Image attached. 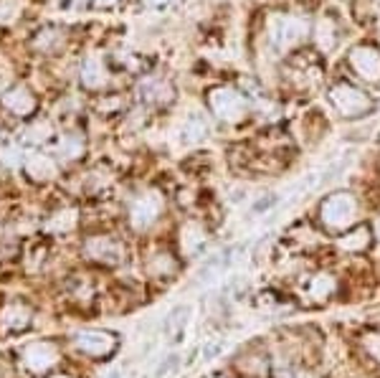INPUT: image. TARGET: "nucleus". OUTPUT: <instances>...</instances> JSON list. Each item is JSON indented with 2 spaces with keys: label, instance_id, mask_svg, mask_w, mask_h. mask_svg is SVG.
<instances>
[{
  "label": "nucleus",
  "instance_id": "nucleus-1",
  "mask_svg": "<svg viewBox=\"0 0 380 378\" xmlns=\"http://www.w3.org/2000/svg\"><path fill=\"white\" fill-rule=\"evenodd\" d=\"M307 33H310V23L300 16H274L269 23L271 43L279 51H289L297 43H302Z\"/></svg>",
  "mask_w": 380,
  "mask_h": 378
},
{
  "label": "nucleus",
  "instance_id": "nucleus-2",
  "mask_svg": "<svg viewBox=\"0 0 380 378\" xmlns=\"http://www.w3.org/2000/svg\"><path fill=\"white\" fill-rule=\"evenodd\" d=\"M208 105L213 110V115L218 117L221 122H241L246 117V99L231 87H216L208 94Z\"/></svg>",
  "mask_w": 380,
  "mask_h": 378
},
{
  "label": "nucleus",
  "instance_id": "nucleus-3",
  "mask_svg": "<svg viewBox=\"0 0 380 378\" xmlns=\"http://www.w3.org/2000/svg\"><path fill=\"white\" fill-rule=\"evenodd\" d=\"M355 211L357 204L350 193H334L322 206V221L332 231H340V229L350 226V221L355 219Z\"/></svg>",
  "mask_w": 380,
  "mask_h": 378
},
{
  "label": "nucleus",
  "instance_id": "nucleus-4",
  "mask_svg": "<svg viewBox=\"0 0 380 378\" xmlns=\"http://www.w3.org/2000/svg\"><path fill=\"white\" fill-rule=\"evenodd\" d=\"M329 102H332L334 110L345 117H363L373 107L370 99L360 89L347 87V84H337V87L329 89Z\"/></svg>",
  "mask_w": 380,
  "mask_h": 378
},
{
  "label": "nucleus",
  "instance_id": "nucleus-5",
  "mask_svg": "<svg viewBox=\"0 0 380 378\" xmlns=\"http://www.w3.org/2000/svg\"><path fill=\"white\" fill-rule=\"evenodd\" d=\"M58 361V353L51 343H33L21 350V366L28 373H43Z\"/></svg>",
  "mask_w": 380,
  "mask_h": 378
},
{
  "label": "nucleus",
  "instance_id": "nucleus-6",
  "mask_svg": "<svg viewBox=\"0 0 380 378\" xmlns=\"http://www.w3.org/2000/svg\"><path fill=\"white\" fill-rule=\"evenodd\" d=\"M350 66L357 76L365 82H378L380 79V53L370 46H355L350 51Z\"/></svg>",
  "mask_w": 380,
  "mask_h": 378
},
{
  "label": "nucleus",
  "instance_id": "nucleus-7",
  "mask_svg": "<svg viewBox=\"0 0 380 378\" xmlns=\"http://www.w3.org/2000/svg\"><path fill=\"white\" fill-rule=\"evenodd\" d=\"M87 256L99 264H120L122 256H125V249H122V244L117 238L97 236L87 241Z\"/></svg>",
  "mask_w": 380,
  "mask_h": 378
},
{
  "label": "nucleus",
  "instance_id": "nucleus-8",
  "mask_svg": "<svg viewBox=\"0 0 380 378\" xmlns=\"http://www.w3.org/2000/svg\"><path fill=\"white\" fill-rule=\"evenodd\" d=\"M115 343H117L115 335H110V332L104 330H84L76 335V348L81 353L92 355V358H102L110 350H115Z\"/></svg>",
  "mask_w": 380,
  "mask_h": 378
},
{
  "label": "nucleus",
  "instance_id": "nucleus-9",
  "mask_svg": "<svg viewBox=\"0 0 380 378\" xmlns=\"http://www.w3.org/2000/svg\"><path fill=\"white\" fill-rule=\"evenodd\" d=\"M31 317H33V313H31V308L26 303H11L6 305V308L0 310V332H21L28 327Z\"/></svg>",
  "mask_w": 380,
  "mask_h": 378
},
{
  "label": "nucleus",
  "instance_id": "nucleus-10",
  "mask_svg": "<svg viewBox=\"0 0 380 378\" xmlns=\"http://www.w3.org/2000/svg\"><path fill=\"white\" fill-rule=\"evenodd\" d=\"M157 214H160V201H157V196L144 193V196H139L137 201H134L132 209H130V221H132L134 229H144L155 221Z\"/></svg>",
  "mask_w": 380,
  "mask_h": 378
},
{
  "label": "nucleus",
  "instance_id": "nucleus-11",
  "mask_svg": "<svg viewBox=\"0 0 380 378\" xmlns=\"http://www.w3.org/2000/svg\"><path fill=\"white\" fill-rule=\"evenodd\" d=\"M206 135H208V122L201 115H190L188 120H185L183 130H180V137H183V142H188V145H196V142L206 140Z\"/></svg>",
  "mask_w": 380,
  "mask_h": 378
},
{
  "label": "nucleus",
  "instance_id": "nucleus-12",
  "mask_svg": "<svg viewBox=\"0 0 380 378\" xmlns=\"http://www.w3.org/2000/svg\"><path fill=\"white\" fill-rule=\"evenodd\" d=\"M6 107L16 115H28L33 110V97L28 94V89L23 87H16L6 94Z\"/></svg>",
  "mask_w": 380,
  "mask_h": 378
},
{
  "label": "nucleus",
  "instance_id": "nucleus-13",
  "mask_svg": "<svg viewBox=\"0 0 380 378\" xmlns=\"http://www.w3.org/2000/svg\"><path fill=\"white\" fill-rule=\"evenodd\" d=\"M315 41L317 46L322 48V51H332L337 46V28H334V21L329 18H322L315 28Z\"/></svg>",
  "mask_w": 380,
  "mask_h": 378
},
{
  "label": "nucleus",
  "instance_id": "nucleus-14",
  "mask_svg": "<svg viewBox=\"0 0 380 378\" xmlns=\"http://www.w3.org/2000/svg\"><path fill=\"white\" fill-rule=\"evenodd\" d=\"M81 79H84V84L92 89L102 87L104 79H107V71H104L102 61H99L97 56H89L87 61H84V66H81Z\"/></svg>",
  "mask_w": 380,
  "mask_h": 378
},
{
  "label": "nucleus",
  "instance_id": "nucleus-15",
  "mask_svg": "<svg viewBox=\"0 0 380 378\" xmlns=\"http://www.w3.org/2000/svg\"><path fill=\"white\" fill-rule=\"evenodd\" d=\"M139 92H142V97L147 99V102H165V99L170 97V87H167L165 82H160V79H147V82H142Z\"/></svg>",
  "mask_w": 380,
  "mask_h": 378
},
{
  "label": "nucleus",
  "instance_id": "nucleus-16",
  "mask_svg": "<svg viewBox=\"0 0 380 378\" xmlns=\"http://www.w3.org/2000/svg\"><path fill=\"white\" fill-rule=\"evenodd\" d=\"M188 320H190V308L188 305H178V308H173V313L167 315L165 330L180 335V332L185 330V325H188Z\"/></svg>",
  "mask_w": 380,
  "mask_h": 378
},
{
  "label": "nucleus",
  "instance_id": "nucleus-17",
  "mask_svg": "<svg viewBox=\"0 0 380 378\" xmlns=\"http://www.w3.org/2000/svg\"><path fill=\"white\" fill-rule=\"evenodd\" d=\"M53 163L48 160V157H41V155H36V157H31L28 160V175L33 178V181H46V178H51L53 175Z\"/></svg>",
  "mask_w": 380,
  "mask_h": 378
},
{
  "label": "nucleus",
  "instance_id": "nucleus-18",
  "mask_svg": "<svg viewBox=\"0 0 380 378\" xmlns=\"http://www.w3.org/2000/svg\"><path fill=\"white\" fill-rule=\"evenodd\" d=\"M368 241H370L368 229H355V233H350V236L342 238V249H347V251H363L365 246H368Z\"/></svg>",
  "mask_w": 380,
  "mask_h": 378
},
{
  "label": "nucleus",
  "instance_id": "nucleus-19",
  "mask_svg": "<svg viewBox=\"0 0 380 378\" xmlns=\"http://www.w3.org/2000/svg\"><path fill=\"white\" fill-rule=\"evenodd\" d=\"M203 241H206V238H203V233H201V229H198V226L185 229L183 244H185V251H188V254H196V251L203 246Z\"/></svg>",
  "mask_w": 380,
  "mask_h": 378
},
{
  "label": "nucleus",
  "instance_id": "nucleus-20",
  "mask_svg": "<svg viewBox=\"0 0 380 378\" xmlns=\"http://www.w3.org/2000/svg\"><path fill=\"white\" fill-rule=\"evenodd\" d=\"M178 366H180V355H167L165 361L160 363V368L155 371V378H165L170 371H178Z\"/></svg>",
  "mask_w": 380,
  "mask_h": 378
},
{
  "label": "nucleus",
  "instance_id": "nucleus-21",
  "mask_svg": "<svg viewBox=\"0 0 380 378\" xmlns=\"http://www.w3.org/2000/svg\"><path fill=\"white\" fill-rule=\"evenodd\" d=\"M274 201H277V198H274V196H264V198H261V201H259V204H256V206H253V209H251V214H261V211L269 209V206L274 204Z\"/></svg>",
  "mask_w": 380,
  "mask_h": 378
},
{
  "label": "nucleus",
  "instance_id": "nucleus-22",
  "mask_svg": "<svg viewBox=\"0 0 380 378\" xmlns=\"http://www.w3.org/2000/svg\"><path fill=\"white\" fill-rule=\"evenodd\" d=\"M18 157H21V152H18L16 147H13V150H6V152H3V163H6V165H16V163H18Z\"/></svg>",
  "mask_w": 380,
  "mask_h": 378
},
{
  "label": "nucleus",
  "instance_id": "nucleus-23",
  "mask_svg": "<svg viewBox=\"0 0 380 378\" xmlns=\"http://www.w3.org/2000/svg\"><path fill=\"white\" fill-rule=\"evenodd\" d=\"M218 353H221V343H211V348H206V353H203V361H211Z\"/></svg>",
  "mask_w": 380,
  "mask_h": 378
},
{
  "label": "nucleus",
  "instance_id": "nucleus-24",
  "mask_svg": "<svg viewBox=\"0 0 380 378\" xmlns=\"http://www.w3.org/2000/svg\"><path fill=\"white\" fill-rule=\"evenodd\" d=\"M170 3H175V0H144V6L150 8H162V6H170Z\"/></svg>",
  "mask_w": 380,
  "mask_h": 378
},
{
  "label": "nucleus",
  "instance_id": "nucleus-25",
  "mask_svg": "<svg viewBox=\"0 0 380 378\" xmlns=\"http://www.w3.org/2000/svg\"><path fill=\"white\" fill-rule=\"evenodd\" d=\"M104 378H122V368H117V371H112V373H107Z\"/></svg>",
  "mask_w": 380,
  "mask_h": 378
},
{
  "label": "nucleus",
  "instance_id": "nucleus-26",
  "mask_svg": "<svg viewBox=\"0 0 380 378\" xmlns=\"http://www.w3.org/2000/svg\"><path fill=\"white\" fill-rule=\"evenodd\" d=\"M99 6H112V3H117V0H97Z\"/></svg>",
  "mask_w": 380,
  "mask_h": 378
},
{
  "label": "nucleus",
  "instance_id": "nucleus-27",
  "mask_svg": "<svg viewBox=\"0 0 380 378\" xmlns=\"http://www.w3.org/2000/svg\"><path fill=\"white\" fill-rule=\"evenodd\" d=\"M51 378H69V376H61V373H58V376H51Z\"/></svg>",
  "mask_w": 380,
  "mask_h": 378
}]
</instances>
